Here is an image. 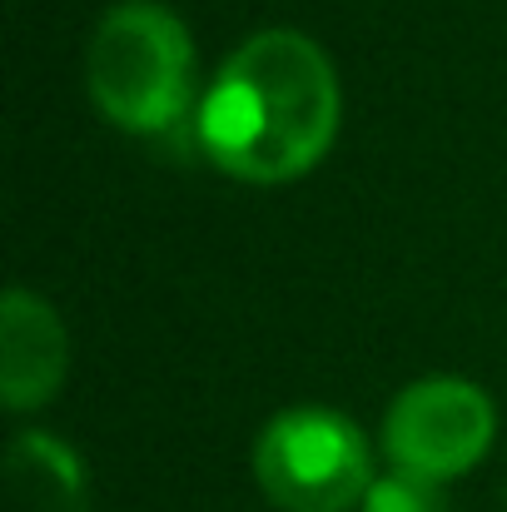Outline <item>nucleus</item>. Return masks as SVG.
<instances>
[{"label": "nucleus", "mask_w": 507, "mask_h": 512, "mask_svg": "<svg viewBox=\"0 0 507 512\" xmlns=\"http://www.w3.org/2000/svg\"><path fill=\"white\" fill-rule=\"evenodd\" d=\"M343 95L329 50L289 25L249 35L194 110L204 160L244 184H294L334 150Z\"/></svg>", "instance_id": "1"}, {"label": "nucleus", "mask_w": 507, "mask_h": 512, "mask_svg": "<svg viewBox=\"0 0 507 512\" xmlns=\"http://www.w3.org/2000/svg\"><path fill=\"white\" fill-rule=\"evenodd\" d=\"M85 90L125 135H169L199 110V60L189 25L165 0H120L85 45Z\"/></svg>", "instance_id": "2"}, {"label": "nucleus", "mask_w": 507, "mask_h": 512, "mask_svg": "<svg viewBox=\"0 0 507 512\" xmlns=\"http://www.w3.org/2000/svg\"><path fill=\"white\" fill-rule=\"evenodd\" d=\"M254 478L284 512H353L373 488L368 438L329 403H294L264 423Z\"/></svg>", "instance_id": "3"}, {"label": "nucleus", "mask_w": 507, "mask_h": 512, "mask_svg": "<svg viewBox=\"0 0 507 512\" xmlns=\"http://www.w3.org/2000/svg\"><path fill=\"white\" fill-rule=\"evenodd\" d=\"M498 433L493 398L468 378H418L383 413V453L393 468L453 483L473 473Z\"/></svg>", "instance_id": "4"}, {"label": "nucleus", "mask_w": 507, "mask_h": 512, "mask_svg": "<svg viewBox=\"0 0 507 512\" xmlns=\"http://www.w3.org/2000/svg\"><path fill=\"white\" fill-rule=\"evenodd\" d=\"M70 368V334L60 314L25 284L0 299V398L10 413L45 408Z\"/></svg>", "instance_id": "5"}, {"label": "nucleus", "mask_w": 507, "mask_h": 512, "mask_svg": "<svg viewBox=\"0 0 507 512\" xmlns=\"http://www.w3.org/2000/svg\"><path fill=\"white\" fill-rule=\"evenodd\" d=\"M10 478L20 498L40 512H80L85 508V463L55 433H20L10 448Z\"/></svg>", "instance_id": "6"}, {"label": "nucleus", "mask_w": 507, "mask_h": 512, "mask_svg": "<svg viewBox=\"0 0 507 512\" xmlns=\"http://www.w3.org/2000/svg\"><path fill=\"white\" fill-rule=\"evenodd\" d=\"M358 512H453V508L443 498V483L393 468V473L373 478V488H368V498H363Z\"/></svg>", "instance_id": "7"}]
</instances>
